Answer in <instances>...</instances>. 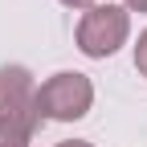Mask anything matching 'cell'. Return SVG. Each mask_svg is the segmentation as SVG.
<instances>
[{
    "mask_svg": "<svg viewBox=\"0 0 147 147\" xmlns=\"http://www.w3.org/2000/svg\"><path fill=\"white\" fill-rule=\"evenodd\" d=\"M94 106V82L78 69H57L37 86V119L41 123H78Z\"/></svg>",
    "mask_w": 147,
    "mask_h": 147,
    "instance_id": "obj_1",
    "label": "cell"
},
{
    "mask_svg": "<svg viewBox=\"0 0 147 147\" xmlns=\"http://www.w3.org/2000/svg\"><path fill=\"white\" fill-rule=\"evenodd\" d=\"M127 37H131V12L123 4H94L82 12L78 21V33H74V41L86 57H115V53L127 45Z\"/></svg>",
    "mask_w": 147,
    "mask_h": 147,
    "instance_id": "obj_2",
    "label": "cell"
},
{
    "mask_svg": "<svg viewBox=\"0 0 147 147\" xmlns=\"http://www.w3.org/2000/svg\"><path fill=\"white\" fill-rule=\"evenodd\" d=\"M0 115L25 119L33 131L41 127V119H37V82L25 65H0Z\"/></svg>",
    "mask_w": 147,
    "mask_h": 147,
    "instance_id": "obj_3",
    "label": "cell"
},
{
    "mask_svg": "<svg viewBox=\"0 0 147 147\" xmlns=\"http://www.w3.org/2000/svg\"><path fill=\"white\" fill-rule=\"evenodd\" d=\"M33 143V127L16 115H0V147H29Z\"/></svg>",
    "mask_w": 147,
    "mask_h": 147,
    "instance_id": "obj_4",
    "label": "cell"
},
{
    "mask_svg": "<svg viewBox=\"0 0 147 147\" xmlns=\"http://www.w3.org/2000/svg\"><path fill=\"white\" fill-rule=\"evenodd\" d=\"M135 69L147 78V29L139 33V41H135Z\"/></svg>",
    "mask_w": 147,
    "mask_h": 147,
    "instance_id": "obj_5",
    "label": "cell"
},
{
    "mask_svg": "<svg viewBox=\"0 0 147 147\" xmlns=\"http://www.w3.org/2000/svg\"><path fill=\"white\" fill-rule=\"evenodd\" d=\"M61 4H65V8H74V12H86V8H94L98 0H61Z\"/></svg>",
    "mask_w": 147,
    "mask_h": 147,
    "instance_id": "obj_6",
    "label": "cell"
},
{
    "mask_svg": "<svg viewBox=\"0 0 147 147\" xmlns=\"http://www.w3.org/2000/svg\"><path fill=\"white\" fill-rule=\"evenodd\" d=\"M127 12H147V0H123Z\"/></svg>",
    "mask_w": 147,
    "mask_h": 147,
    "instance_id": "obj_7",
    "label": "cell"
},
{
    "mask_svg": "<svg viewBox=\"0 0 147 147\" xmlns=\"http://www.w3.org/2000/svg\"><path fill=\"white\" fill-rule=\"evenodd\" d=\"M53 147H94V143H86V139H61V143H53Z\"/></svg>",
    "mask_w": 147,
    "mask_h": 147,
    "instance_id": "obj_8",
    "label": "cell"
}]
</instances>
